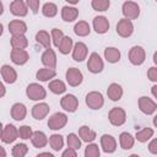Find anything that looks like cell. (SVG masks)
Here are the masks:
<instances>
[{"label":"cell","mask_w":157,"mask_h":157,"mask_svg":"<svg viewBox=\"0 0 157 157\" xmlns=\"http://www.w3.org/2000/svg\"><path fill=\"white\" fill-rule=\"evenodd\" d=\"M121 12L124 15L125 18H129V20H136L139 16H140V6L135 2V1H131V0H128L123 4L121 6Z\"/></svg>","instance_id":"5"},{"label":"cell","mask_w":157,"mask_h":157,"mask_svg":"<svg viewBox=\"0 0 157 157\" xmlns=\"http://www.w3.org/2000/svg\"><path fill=\"white\" fill-rule=\"evenodd\" d=\"M27 115V108L23 103H15L11 107V118L16 121H21Z\"/></svg>","instance_id":"23"},{"label":"cell","mask_w":157,"mask_h":157,"mask_svg":"<svg viewBox=\"0 0 157 157\" xmlns=\"http://www.w3.org/2000/svg\"><path fill=\"white\" fill-rule=\"evenodd\" d=\"M153 129L151 128H144L139 131H136V135H135V139L139 141V142H147L152 136H153Z\"/></svg>","instance_id":"36"},{"label":"cell","mask_w":157,"mask_h":157,"mask_svg":"<svg viewBox=\"0 0 157 157\" xmlns=\"http://www.w3.org/2000/svg\"><path fill=\"white\" fill-rule=\"evenodd\" d=\"M0 72H1V77H2V81L6 82V83H13L16 82L17 80V72L16 70L10 66V65H2L1 69H0Z\"/></svg>","instance_id":"20"},{"label":"cell","mask_w":157,"mask_h":157,"mask_svg":"<svg viewBox=\"0 0 157 157\" xmlns=\"http://www.w3.org/2000/svg\"><path fill=\"white\" fill-rule=\"evenodd\" d=\"M65 1L69 2V4H71V5H76V4H78L80 0H65Z\"/></svg>","instance_id":"50"},{"label":"cell","mask_w":157,"mask_h":157,"mask_svg":"<svg viewBox=\"0 0 157 157\" xmlns=\"http://www.w3.org/2000/svg\"><path fill=\"white\" fill-rule=\"evenodd\" d=\"M147 78L152 82H157V66H151L147 70Z\"/></svg>","instance_id":"44"},{"label":"cell","mask_w":157,"mask_h":157,"mask_svg":"<svg viewBox=\"0 0 157 157\" xmlns=\"http://www.w3.org/2000/svg\"><path fill=\"white\" fill-rule=\"evenodd\" d=\"M48 88L54 94H63L66 91V85L61 80H52L48 85Z\"/></svg>","instance_id":"33"},{"label":"cell","mask_w":157,"mask_h":157,"mask_svg":"<svg viewBox=\"0 0 157 157\" xmlns=\"http://www.w3.org/2000/svg\"><path fill=\"white\" fill-rule=\"evenodd\" d=\"M93 29L98 34H104L109 29V21L105 16H96L93 18Z\"/></svg>","instance_id":"17"},{"label":"cell","mask_w":157,"mask_h":157,"mask_svg":"<svg viewBox=\"0 0 157 157\" xmlns=\"http://www.w3.org/2000/svg\"><path fill=\"white\" fill-rule=\"evenodd\" d=\"M18 135H20V137L22 140H29L32 137V135H33V130L28 125H22L18 129Z\"/></svg>","instance_id":"43"},{"label":"cell","mask_w":157,"mask_h":157,"mask_svg":"<svg viewBox=\"0 0 157 157\" xmlns=\"http://www.w3.org/2000/svg\"><path fill=\"white\" fill-rule=\"evenodd\" d=\"M81 137L74 132L69 134L67 137H66V144H67V147H71V148H75V150H80L81 147Z\"/></svg>","instance_id":"38"},{"label":"cell","mask_w":157,"mask_h":157,"mask_svg":"<svg viewBox=\"0 0 157 157\" xmlns=\"http://www.w3.org/2000/svg\"><path fill=\"white\" fill-rule=\"evenodd\" d=\"M77 150H75V148H71V147H67L63 153H61V156L63 157H76L77 156V152H76Z\"/></svg>","instance_id":"46"},{"label":"cell","mask_w":157,"mask_h":157,"mask_svg":"<svg viewBox=\"0 0 157 157\" xmlns=\"http://www.w3.org/2000/svg\"><path fill=\"white\" fill-rule=\"evenodd\" d=\"M108 119L109 123L114 126H121L126 121V113L123 108L120 107H114L109 110L108 113Z\"/></svg>","instance_id":"4"},{"label":"cell","mask_w":157,"mask_h":157,"mask_svg":"<svg viewBox=\"0 0 157 157\" xmlns=\"http://www.w3.org/2000/svg\"><path fill=\"white\" fill-rule=\"evenodd\" d=\"M60 105H61V108H63L65 112L74 113V112H76V109L78 108V99L76 98V96L69 93V94H65V96L60 99Z\"/></svg>","instance_id":"12"},{"label":"cell","mask_w":157,"mask_h":157,"mask_svg":"<svg viewBox=\"0 0 157 157\" xmlns=\"http://www.w3.org/2000/svg\"><path fill=\"white\" fill-rule=\"evenodd\" d=\"M115 31H117L118 36H120L121 38H128L134 33V25H132L131 20L124 17L118 21Z\"/></svg>","instance_id":"6"},{"label":"cell","mask_w":157,"mask_h":157,"mask_svg":"<svg viewBox=\"0 0 157 157\" xmlns=\"http://www.w3.org/2000/svg\"><path fill=\"white\" fill-rule=\"evenodd\" d=\"M87 69L92 74L102 72V70L104 69V63L98 53H96V52L91 53V55L88 56V61H87Z\"/></svg>","instance_id":"7"},{"label":"cell","mask_w":157,"mask_h":157,"mask_svg":"<svg viewBox=\"0 0 157 157\" xmlns=\"http://www.w3.org/2000/svg\"><path fill=\"white\" fill-rule=\"evenodd\" d=\"M119 144L123 150H130L134 147L135 144V136H132L130 132L124 131L119 135Z\"/></svg>","instance_id":"26"},{"label":"cell","mask_w":157,"mask_h":157,"mask_svg":"<svg viewBox=\"0 0 157 157\" xmlns=\"http://www.w3.org/2000/svg\"><path fill=\"white\" fill-rule=\"evenodd\" d=\"M145 59H146V52L141 45H134L129 50V61L132 65L140 66L145 63Z\"/></svg>","instance_id":"3"},{"label":"cell","mask_w":157,"mask_h":157,"mask_svg":"<svg viewBox=\"0 0 157 157\" xmlns=\"http://www.w3.org/2000/svg\"><path fill=\"white\" fill-rule=\"evenodd\" d=\"M101 147L105 153H113L117 150V141L112 135L104 134L101 136Z\"/></svg>","instance_id":"19"},{"label":"cell","mask_w":157,"mask_h":157,"mask_svg":"<svg viewBox=\"0 0 157 157\" xmlns=\"http://www.w3.org/2000/svg\"><path fill=\"white\" fill-rule=\"evenodd\" d=\"M17 137H20L18 129L13 124L4 125V128L1 129V141L4 144H12Z\"/></svg>","instance_id":"9"},{"label":"cell","mask_w":157,"mask_h":157,"mask_svg":"<svg viewBox=\"0 0 157 157\" xmlns=\"http://www.w3.org/2000/svg\"><path fill=\"white\" fill-rule=\"evenodd\" d=\"M1 97H4L5 96V86H4V83H1Z\"/></svg>","instance_id":"52"},{"label":"cell","mask_w":157,"mask_h":157,"mask_svg":"<svg viewBox=\"0 0 157 157\" xmlns=\"http://www.w3.org/2000/svg\"><path fill=\"white\" fill-rule=\"evenodd\" d=\"M86 104L90 109L98 110L104 105V98L103 94L98 91H91L86 96Z\"/></svg>","instance_id":"2"},{"label":"cell","mask_w":157,"mask_h":157,"mask_svg":"<svg viewBox=\"0 0 157 157\" xmlns=\"http://www.w3.org/2000/svg\"><path fill=\"white\" fill-rule=\"evenodd\" d=\"M29 10L33 12V13H37L38 10H39V0H26Z\"/></svg>","instance_id":"45"},{"label":"cell","mask_w":157,"mask_h":157,"mask_svg":"<svg viewBox=\"0 0 157 157\" xmlns=\"http://www.w3.org/2000/svg\"><path fill=\"white\" fill-rule=\"evenodd\" d=\"M65 78L67 81V83L71 86V87H77L82 83L83 81V75L82 72L77 69V67H70L66 70V74H65Z\"/></svg>","instance_id":"10"},{"label":"cell","mask_w":157,"mask_h":157,"mask_svg":"<svg viewBox=\"0 0 157 157\" xmlns=\"http://www.w3.org/2000/svg\"><path fill=\"white\" fill-rule=\"evenodd\" d=\"M156 2H157V0H156Z\"/></svg>","instance_id":"54"},{"label":"cell","mask_w":157,"mask_h":157,"mask_svg":"<svg viewBox=\"0 0 157 157\" xmlns=\"http://www.w3.org/2000/svg\"><path fill=\"white\" fill-rule=\"evenodd\" d=\"M39 156H49V157H53V155L50 152H42V153H38V157Z\"/></svg>","instance_id":"49"},{"label":"cell","mask_w":157,"mask_h":157,"mask_svg":"<svg viewBox=\"0 0 157 157\" xmlns=\"http://www.w3.org/2000/svg\"><path fill=\"white\" fill-rule=\"evenodd\" d=\"M56 75V71L54 69H50V67H42L39 69L37 72H36V78L38 81H42V82H45V81H49L52 78H54Z\"/></svg>","instance_id":"29"},{"label":"cell","mask_w":157,"mask_h":157,"mask_svg":"<svg viewBox=\"0 0 157 157\" xmlns=\"http://www.w3.org/2000/svg\"><path fill=\"white\" fill-rule=\"evenodd\" d=\"M58 49H59V52H60L61 54H64V55H66V54H69L70 52H72V49H74L72 38H70L69 36H65V37L63 38L61 43L59 44Z\"/></svg>","instance_id":"35"},{"label":"cell","mask_w":157,"mask_h":157,"mask_svg":"<svg viewBox=\"0 0 157 157\" xmlns=\"http://www.w3.org/2000/svg\"><path fill=\"white\" fill-rule=\"evenodd\" d=\"M40 61L45 67H50V69H55L56 66V54L52 48H47L42 56H40Z\"/></svg>","instance_id":"18"},{"label":"cell","mask_w":157,"mask_h":157,"mask_svg":"<svg viewBox=\"0 0 157 157\" xmlns=\"http://www.w3.org/2000/svg\"><path fill=\"white\" fill-rule=\"evenodd\" d=\"M10 58L13 64L21 66V65H25L29 60V54L25 49H13L12 48V50L10 53Z\"/></svg>","instance_id":"15"},{"label":"cell","mask_w":157,"mask_h":157,"mask_svg":"<svg viewBox=\"0 0 157 157\" xmlns=\"http://www.w3.org/2000/svg\"><path fill=\"white\" fill-rule=\"evenodd\" d=\"M49 145L53 148V151L59 152L64 146V137L60 134H53L49 136Z\"/></svg>","instance_id":"34"},{"label":"cell","mask_w":157,"mask_h":157,"mask_svg":"<svg viewBox=\"0 0 157 157\" xmlns=\"http://www.w3.org/2000/svg\"><path fill=\"white\" fill-rule=\"evenodd\" d=\"M10 43L13 49H26L28 45V39L25 34H17L11 37Z\"/></svg>","instance_id":"31"},{"label":"cell","mask_w":157,"mask_h":157,"mask_svg":"<svg viewBox=\"0 0 157 157\" xmlns=\"http://www.w3.org/2000/svg\"><path fill=\"white\" fill-rule=\"evenodd\" d=\"M27 152H28V146L26 144H16L11 150V155L13 157H25Z\"/></svg>","instance_id":"39"},{"label":"cell","mask_w":157,"mask_h":157,"mask_svg":"<svg viewBox=\"0 0 157 157\" xmlns=\"http://www.w3.org/2000/svg\"><path fill=\"white\" fill-rule=\"evenodd\" d=\"M99 155H101V151L97 144H93V142L87 144L85 148V157H99Z\"/></svg>","instance_id":"41"},{"label":"cell","mask_w":157,"mask_h":157,"mask_svg":"<svg viewBox=\"0 0 157 157\" xmlns=\"http://www.w3.org/2000/svg\"><path fill=\"white\" fill-rule=\"evenodd\" d=\"M52 40H53V44H54V47H59V44L61 43V40H63V38L65 37L64 36V33H63V31L61 29H59V28H53L52 29Z\"/></svg>","instance_id":"42"},{"label":"cell","mask_w":157,"mask_h":157,"mask_svg":"<svg viewBox=\"0 0 157 157\" xmlns=\"http://www.w3.org/2000/svg\"><path fill=\"white\" fill-rule=\"evenodd\" d=\"M91 6L94 11H107L110 6V0H92Z\"/></svg>","instance_id":"40"},{"label":"cell","mask_w":157,"mask_h":157,"mask_svg":"<svg viewBox=\"0 0 157 157\" xmlns=\"http://www.w3.org/2000/svg\"><path fill=\"white\" fill-rule=\"evenodd\" d=\"M88 54V48L83 42H77L74 44V49H72V59L75 61H83L87 58Z\"/></svg>","instance_id":"14"},{"label":"cell","mask_w":157,"mask_h":157,"mask_svg":"<svg viewBox=\"0 0 157 157\" xmlns=\"http://www.w3.org/2000/svg\"><path fill=\"white\" fill-rule=\"evenodd\" d=\"M123 93H124V92H123V87H121L119 83H115V82L110 83V85L108 86V88H107V96H108V98H109L110 101H113V102H117V101L121 99Z\"/></svg>","instance_id":"22"},{"label":"cell","mask_w":157,"mask_h":157,"mask_svg":"<svg viewBox=\"0 0 157 157\" xmlns=\"http://www.w3.org/2000/svg\"><path fill=\"white\" fill-rule=\"evenodd\" d=\"M78 136L81 137V140H82L83 142H87V144L94 141V139L97 137L96 131H93V130H92L90 126H87V125H82V126L78 129Z\"/></svg>","instance_id":"25"},{"label":"cell","mask_w":157,"mask_h":157,"mask_svg":"<svg viewBox=\"0 0 157 157\" xmlns=\"http://www.w3.org/2000/svg\"><path fill=\"white\" fill-rule=\"evenodd\" d=\"M49 110H50L49 104L44 102H39L32 107V117L36 120H43L49 114Z\"/></svg>","instance_id":"16"},{"label":"cell","mask_w":157,"mask_h":157,"mask_svg":"<svg viewBox=\"0 0 157 157\" xmlns=\"http://www.w3.org/2000/svg\"><path fill=\"white\" fill-rule=\"evenodd\" d=\"M66 124H67V115L65 113H61V112L54 113L48 119V126L50 130H60Z\"/></svg>","instance_id":"8"},{"label":"cell","mask_w":157,"mask_h":157,"mask_svg":"<svg viewBox=\"0 0 157 157\" xmlns=\"http://www.w3.org/2000/svg\"><path fill=\"white\" fill-rule=\"evenodd\" d=\"M9 32L12 36L25 34L27 32V25L22 20H12L9 23Z\"/></svg>","instance_id":"21"},{"label":"cell","mask_w":157,"mask_h":157,"mask_svg":"<svg viewBox=\"0 0 157 157\" xmlns=\"http://www.w3.org/2000/svg\"><path fill=\"white\" fill-rule=\"evenodd\" d=\"M74 32L78 37H86V36H88L91 33V26L86 21H78L74 26Z\"/></svg>","instance_id":"32"},{"label":"cell","mask_w":157,"mask_h":157,"mask_svg":"<svg viewBox=\"0 0 157 157\" xmlns=\"http://www.w3.org/2000/svg\"><path fill=\"white\" fill-rule=\"evenodd\" d=\"M31 142L36 148H43L47 146V144L49 142L47 135L43 131H33V135L31 137Z\"/></svg>","instance_id":"24"},{"label":"cell","mask_w":157,"mask_h":157,"mask_svg":"<svg viewBox=\"0 0 157 157\" xmlns=\"http://www.w3.org/2000/svg\"><path fill=\"white\" fill-rule=\"evenodd\" d=\"M153 63L157 66V52H155V54H153Z\"/></svg>","instance_id":"51"},{"label":"cell","mask_w":157,"mask_h":157,"mask_svg":"<svg viewBox=\"0 0 157 157\" xmlns=\"http://www.w3.org/2000/svg\"><path fill=\"white\" fill-rule=\"evenodd\" d=\"M26 94L29 99L32 101H42L47 97V91L43 86H40L39 83H29L26 88Z\"/></svg>","instance_id":"1"},{"label":"cell","mask_w":157,"mask_h":157,"mask_svg":"<svg viewBox=\"0 0 157 157\" xmlns=\"http://www.w3.org/2000/svg\"><path fill=\"white\" fill-rule=\"evenodd\" d=\"M78 16V10L74 6H64L61 9V18L65 22H74Z\"/></svg>","instance_id":"27"},{"label":"cell","mask_w":157,"mask_h":157,"mask_svg":"<svg viewBox=\"0 0 157 157\" xmlns=\"http://www.w3.org/2000/svg\"><path fill=\"white\" fill-rule=\"evenodd\" d=\"M28 5L23 0H13L10 4V12L17 17H25L28 13Z\"/></svg>","instance_id":"13"},{"label":"cell","mask_w":157,"mask_h":157,"mask_svg":"<svg viewBox=\"0 0 157 157\" xmlns=\"http://www.w3.org/2000/svg\"><path fill=\"white\" fill-rule=\"evenodd\" d=\"M139 109L144 114L151 115V114H153L157 110V103L153 99H151L150 97L142 96V97L139 98Z\"/></svg>","instance_id":"11"},{"label":"cell","mask_w":157,"mask_h":157,"mask_svg":"<svg viewBox=\"0 0 157 157\" xmlns=\"http://www.w3.org/2000/svg\"><path fill=\"white\" fill-rule=\"evenodd\" d=\"M42 13H43V16H45L48 18H52V17L56 16V13H58V6L54 2H45L42 6Z\"/></svg>","instance_id":"37"},{"label":"cell","mask_w":157,"mask_h":157,"mask_svg":"<svg viewBox=\"0 0 157 157\" xmlns=\"http://www.w3.org/2000/svg\"><path fill=\"white\" fill-rule=\"evenodd\" d=\"M151 93H152V96L157 99V85H155V86L151 87Z\"/></svg>","instance_id":"48"},{"label":"cell","mask_w":157,"mask_h":157,"mask_svg":"<svg viewBox=\"0 0 157 157\" xmlns=\"http://www.w3.org/2000/svg\"><path fill=\"white\" fill-rule=\"evenodd\" d=\"M120 56H121L120 50L115 47H108L104 49V59L110 64L118 63L120 60Z\"/></svg>","instance_id":"28"},{"label":"cell","mask_w":157,"mask_h":157,"mask_svg":"<svg viewBox=\"0 0 157 157\" xmlns=\"http://www.w3.org/2000/svg\"><path fill=\"white\" fill-rule=\"evenodd\" d=\"M36 42L42 45L43 48H50V43H52V34H49L47 31L42 29V31H38L36 33Z\"/></svg>","instance_id":"30"},{"label":"cell","mask_w":157,"mask_h":157,"mask_svg":"<svg viewBox=\"0 0 157 157\" xmlns=\"http://www.w3.org/2000/svg\"><path fill=\"white\" fill-rule=\"evenodd\" d=\"M148 151L152 155H157V139H152L148 144Z\"/></svg>","instance_id":"47"},{"label":"cell","mask_w":157,"mask_h":157,"mask_svg":"<svg viewBox=\"0 0 157 157\" xmlns=\"http://www.w3.org/2000/svg\"><path fill=\"white\" fill-rule=\"evenodd\" d=\"M153 125H155V128H157V114L153 117Z\"/></svg>","instance_id":"53"}]
</instances>
